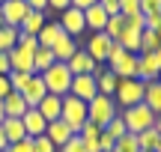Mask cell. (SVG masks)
I'll use <instances>...</instances> for the list:
<instances>
[{
  "instance_id": "54",
  "label": "cell",
  "mask_w": 161,
  "mask_h": 152,
  "mask_svg": "<svg viewBox=\"0 0 161 152\" xmlns=\"http://www.w3.org/2000/svg\"><path fill=\"white\" fill-rule=\"evenodd\" d=\"M98 3H110V0H98Z\"/></svg>"
},
{
  "instance_id": "42",
  "label": "cell",
  "mask_w": 161,
  "mask_h": 152,
  "mask_svg": "<svg viewBox=\"0 0 161 152\" xmlns=\"http://www.w3.org/2000/svg\"><path fill=\"white\" fill-rule=\"evenodd\" d=\"M69 6H72V0H48V9H54V12H63Z\"/></svg>"
},
{
  "instance_id": "57",
  "label": "cell",
  "mask_w": 161,
  "mask_h": 152,
  "mask_svg": "<svg viewBox=\"0 0 161 152\" xmlns=\"http://www.w3.org/2000/svg\"><path fill=\"white\" fill-rule=\"evenodd\" d=\"M158 81H161V75H158Z\"/></svg>"
},
{
  "instance_id": "21",
  "label": "cell",
  "mask_w": 161,
  "mask_h": 152,
  "mask_svg": "<svg viewBox=\"0 0 161 152\" xmlns=\"http://www.w3.org/2000/svg\"><path fill=\"white\" fill-rule=\"evenodd\" d=\"M0 128H3L6 140H9V146H12V143H18V140H24V137H27V131H24V122H21L18 117H6L3 122H0Z\"/></svg>"
},
{
  "instance_id": "53",
  "label": "cell",
  "mask_w": 161,
  "mask_h": 152,
  "mask_svg": "<svg viewBox=\"0 0 161 152\" xmlns=\"http://www.w3.org/2000/svg\"><path fill=\"white\" fill-rule=\"evenodd\" d=\"M155 152H161V140H158V146H155Z\"/></svg>"
},
{
  "instance_id": "16",
  "label": "cell",
  "mask_w": 161,
  "mask_h": 152,
  "mask_svg": "<svg viewBox=\"0 0 161 152\" xmlns=\"http://www.w3.org/2000/svg\"><path fill=\"white\" fill-rule=\"evenodd\" d=\"M75 51H78V39H72V36H66V33L60 36V39L54 42V48H51L57 63H69V60L75 57Z\"/></svg>"
},
{
  "instance_id": "43",
  "label": "cell",
  "mask_w": 161,
  "mask_h": 152,
  "mask_svg": "<svg viewBox=\"0 0 161 152\" xmlns=\"http://www.w3.org/2000/svg\"><path fill=\"white\" fill-rule=\"evenodd\" d=\"M12 93V84H9V75H0V99H6V95Z\"/></svg>"
},
{
  "instance_id": "40",
  "label": "cell",
  "mask_w": 161,
  "mask_h": 152,
  "mask_svg": "<svg viewBox=\"0 0 161 152\" xmlns=\"http://www.w3.org/2000/svg\"><path fill=\"white\" fill-rule=\"evenodd\" d=\"M102 134V128H98V125H92V122H86L84 128L78 131V137H84V140H92V137H98Z\"/></svg>"
},
{
  "instance_id": "56",
  "label": "cell",
  "mask_w": 161,
  "mask_h": 152,
  "mask_svg": "<svg viewBox=\"0 0 161 152\" xmlns=\"http://www.w3.org/2000/svg\"><path fill=\"white\" fill-rule=\"evenodd\" d=\"M3 152H9V149H3Z\"/></svg>"
},
{
  "instance_id": "51",
  "label": "cell",
  "mask_w": 161,
  "mask_h": 152,
  "mask_svg": "<svg viewBox=\"0 0 161 152\" xmlns=\"http://www.w3.org/2000/svg\"><path fill=\"white\" fill-rule=\"evenodd\" d=\"M155 57H158V63H161V48H158V51H155Z\"/></svg>"
},
{
  "instance_id": "49",
  "label": "cell",
  "mask_w": 161,
  "mask_h": 152,
  "mask_svg": "<svg viewBox=\"0 0 161 152\" xmlns=\"http://www.w3.org/2000/svg\"><path fill=\"white\" fill-rule=\"evenodd\" d=\"M155 131H158V134H161V113H158V117H155Z\"/></svg>"
},
{
  "instance_id": "20",
  "label": "cell",
  "mask_w": 161,
  "mask_h": 152,
  "mask_svg": "<svg viewBox=\"0 0 161 152\" xmlns=\"http://www.w3.org/2000/svg\"><path fill=\"white\" fill-rule=\"evenodd\" d=\"M36 107H39V113L48 122H54V119H60V113H63V99H60V95H45Z\"/></svg>"
},
{
  "instance_id": "26",
  "label": "cell",
  "mask_w": 161,
  "mask_h": 152,
  "mask_svg": "<svg viewBox=\"0 0 161 152\" xmlns=\"http://www.w3.org/2000/svg\"><path fill=\"white\" fill-rule=\"evenodd\" d=\"M3 111H6V117H18V119H21L24 113H27V101H24V95L21 93H9L3 99Z\"/></svg>"
},
{
  "instance_id": "6",
  "label": "cell",
  "mask_w": 161,
  "mask_h": 152,
  "mask_svg": "<svg viewBox=\"0 0 161 152\" xmlns=\"http://www.w3.org/2000/svg\"><path fill=\"white\" fill-rule=\"evenodd\" d=\"M60 119L72 128V134H78V131L90 122V119H86V101L75 99V95H63V113H60Z\"/></svg>"
},
{
  "instance_id": "15",
  "label": "cell",
  "mask_w": 161,
  "mask_h": 152,
  "mask_svg": "<svg viewBox=\"0 0 161 152\" xmlns=\"http://www.w3.org/2000/svg\"><path fill=\"white\" fill-rule=\"evenodd\" d=\"M21 122H24L27 137H39V134H45V128H48V119L39 113V107H27V113L21 117Z\"/></svg>"
},
{
  "instance_id": "22",
  "label": "cell",
  "mask_w": 161,
  "mask_h": 152,
  "mask_svg": "<svg viewBox=\"0 0 161 152\" xmlns=\"http://www.w3.org/2000/svg\"><path fill=\"white\" fill-rule=\"evenodd\" d=\"M96 84H98V93H102V95H114L116 87H119V78H116L110 69H102V66H98V72H96Z\"/></svg>"
},
{
  "instance_id": "13",
  "label": "cell",
  "mask_w": 161,
  "mask_h": 152,
  "mask_svg": "<svg viewBox=\"0 0 161 152\" xmlns=\"http://www.w3.org/2000/svg\"><path fill=\"white\" fill-rule=\"evenodd\" d=\"M137 57H140L137 81H143V84L158 81V75H161V63H158V57H155V54H137Z\"/></svg>"
},
{
  "instance_id": "1",
  "label": "cell",
  "mask_w": 161,
  "mask_h": 152,
  "mask_svg": "<svg viewBox=\"0 0 161 152\" xmlns=\"http://www.w3.org/2000/svg\"><path fill=\"white\" fill-rule=\"evenodd\" d=\"M36 48H39V39L36 36H18V45L12 48L9 54V66L12 72H27V75H33V54Z\"/></svg>"
},
{
  "instance_id": "25",
  "label": "cell",
  "mask_w": 161,
  "mask_h": 152,
  "mask_svg": "<svg viewBox=\"0 0 161 152\" xmlns=\"http://www.w3.org/2000/svg\"><path fill=\"white\" fill-rule=\"evenodd\" d=\"M143 105L149 107L152 113H161V81H149L146 84V90H143Z\"/></svg>"
},
{
  "instance_id": "4",
  "label": "cell",
  "mask_w": 161,
  "mask_h": 152,
  "mask_svg": "<svg viewBox=\"0 0 161 152\" xmlns=\"http://www.w3.org/2000/svg\"><path fill=\"white\" fill-rule=\"evenodd\" d=\"M119 117H122V122H125L128 134H140V131H146V128L155 125V113H152L143 101H140V105L125 107V111H119Z\"/></svg>"
},
{
  "instance_id": "33",
  "label": "cell",
  "mask_w": 161,
  "mask_h": 152,
  "mask_svg": "<svg viewBox=\"0 0 161 152\" xmlns=\"http://www.w3.org/2000/svg\"><path fill=\"white\" fill-rule=\"evenodd\" d=\"M114 152H140V146H137V134H122L119 140H116Z\"/></svg>"
},
{
  "instance_id": "31",
  "label": "cell",
  "mask_w": 161,
  "mask_h": 152,
  "mask_svg": "<svg viewBox=\"0 0 161 152\" xmlns=\"http://www.w3.org/2000/svg\"><path fill=\"white\" fill-rule=\"evenodd\" d=\"M161 48V39L152 30H143V36H140V54H155Z\"/></svg>"
},
{
  "instance_id": "9",
  "label": "cell",
  "mask_w": 161,
  "mask_h": 152,
  "mask_svg": "<svg viewBox=\"0 0 161 152\" xmlns=\"http://www.w3.org/2000/svg\"><path fill=\"white\" fill-rule=\"evenodd\" d=\"M137 66H140V57L131 51H122L116 60H110L108 69L114 72L116 78H137Z\"/></svg>"
},
{
  "instance_id": "39",
  "label": "cell",
  "mask_w": 161,
  "mask_h": 152,
  "mask_svg": "<svg viewBox=\"0 0 161 152\" xmlns=\"http://www.w3.org/2000/svg\"><path fill=\"white\" fill-rule=\"evenodd\" d=\"M114 146H116V140L108 131H102V134H98V152H114Z\"/></svg>"
},
{
  "instance_id": "41",
  "label": "cell",
  "mask_w": 161,
  "mask_h": 152,
  "mask_svg": "<svg viewBox=\"0 0 161 152\" xmlns=\"http://www.w3.org/2000/svg\"><path fill=\"white\" fill-rule=\"evenodd\" d=\"M9 152H33V137H24V140H18V143H12Z\"/></svg>"
},
{
  "instance_id": "3",
  "label": "cell",
  "mask_w": 161,
  "mask_h": 152,
  "mask_svg": "<svg viewBox=\"0 0 161 152\" xmlns=\"http://www.w3.org/2000/svg\"><path fill=\"white\" fill-rule=\"evenodd\" d=\"M116 113H119V107H116L114 95H102V93H98L96 99L86 101V119H90L92 125H98V128H104Z\"/></svg>"
},
{
  "instance_id": "14",
  "label": "cell",
  "mask_w": 161,
  "mask_h": 152,
  "mask_svg": "<svg viewBox=\"0 0 161 152\" xmlns=\"http://www.w3.org/2000/svg\"><path fill=\"white\" fill-rule=\"evenodd\" d=\"M66 66L72 69V75H96V72H98V63H96V60H92L90 54L84 51V48H78V51H75V57H72Z\"/></svg>"
},
{
  "instance_id": "12",
  "label": "cell",
  "mask_w": 161,
  "mask_h": 152,
  "mask_svg": "<svg viewBox=\"0 0 161 152\" xmlns=\"http://www.w3.org/2000/svg\"><path fill=\"white\" fill-rule=\"evenodd\" d=\"M21 95H24V101H27V107H36V105H39V101L48 95V90H45V81H42V75H30V81L24 84Z\"/></svg>"
},
{
  "instance_id": "7",
  "label": "cell",
  "mask_w": 161,
  "mask_h": 152,
  "mask_svg": "<svg viewBox=\"0 0 161 152\" xmlns=\"http://www.w3.org/2000/svg\"><path fill=\"white\" fill-rule=\"evenodd\" d=\"M57 21H60V27H63V33H66V36H72V39H78L80 33H86V24H84V12H80V9H75V6L63 9Z\"/></svg>"
},
{
  "instance_id": "38",
  "label": "cell",
  "mask_w": 161,
  "mask_h": 152,
  "mask_svg": "<svg viewBox=\"0 0 161 152\" xmlns=\"http://www.w3.org/2000/svg\"><path fill=\"white\" fill-rule=\"evenodd\" d=\"M140 12L143 15H161V0H140Z\"/></svg>"
},
{
  "instance_id": "48",
  "label": "cell",
  "mask_w": 161,
  "mask_h": 152,
  "mask_svg": "<svg viewBox=\"0 0 161 152\" xmlns=\"http://www.w3.org/2000/svg\"><path fill=\"white\" fill-rule=\"evenodd\" d=\"M3 149H9V140H6V134H3V128H0V152Z\"/></svg>"
},
{
  "instance_id": "5",
  "label": "cell",
  "mask_w": 161,
  "mask_h": 152,
  "mask_svg": "<svg viewBox=\"0 0 161 152\" xmlns=\"http://www.w3.org/2000/svg\"><path fill=\"white\" fill-rule=\"evenodd\" d=\"M143 90H146V84L137 81V78H119V87H116V93H114L116 107L125 111V107H131V105H140V101H143Z\"/></svg>"
},
{
  "instance_id": "44",
  "label": "cell",
  "mask_w": 161,
  "mask_h": 152,
  "mask_svg": "<svg viewBox=\"0 0 161 152\" xmlns=\"http://www.w3.org/2000/svg\"><path fill=\"white\" fill-rule=\"evenodd\" d=\"M27 6L33 12H45V15H48V0H27Z\"/></svg>"
},
{
  "instance_id": "52",
  "label": "cell",
  "mask_w": 161,
  "mask_h": 152,
  "mask_svg": "<svg viewBox=\"0 0 161 152\" xmlns=\"http://www.w3.org/2000/svg\"><path fill=\"white\" fill-rule=\"evenodd\" d=\"M0 27H6V24H3V12H0Z\"/></svg>"
},
{
  "instance_id": "2",
  "label": "cell",
  "mask_w": 161,
  "mask_h": 152,
  "mask_svg": "<svg viewBox=\"0 0 161 152\" xmlns=\"http://www.w3.org/2000/svg\"><path fill=\"white\" fill-rule=\"evenodd\" d=\"M72 69L66 63H54L51 69H45L42 72V81H45V90H48V95H69V90H72Z\"/></svg>"
},
{
  "instance_id": "46",
  "label": "cell",
  "mask_w": 161,
  "mask_h": 152,
  "mask_svg": "<svg viewBox=\"0 0 161 152\" xmlns=\"http://www.w3.org/2000/svg\"><path fill=\"white\" fill-rule=\"evenodd\" d=\"M12 66H9V54H0V75H9Z\"/></svg>"
},
{
  "instance_id": "28",
  "label": "cell",
  "mask_w": 161,
  "mask_h": 152,
  "mask_svg": "<svg viewBox=\"0 0 161 152\" xmlns=\"http://www.w3.org/2000/svg\"><path fill=\"white\" fill-rule=\"evenodd\" d=\"M18 36H21L18 27H0V54L12 51V48L18 45Z\"/></svg>"
},
{
  "instance_id": "18",
  "label": "cell",
  "mask_w": 161,
  "mask_h": 152,
  "mask_svg": "<svg viewBox=\"0 0 161 152\" xmlns=\"http://www.w3.org/2000/svg\"><path fill=\"white\" fill-rule=\"evenodd\" d=\"M108 18H110V15L102 9V3L90 6V9H84V24H86V30H90V33H98V30H104Z\"/></svg>"
},
{
  "instance_id": "19",
  "label": "cell",
  "mask_w": 161,
  "mask_h": 152,
  "mask_svg": "<svg viewBox=\"0 0 161 152\" xmlns=\"http://www.w3.org/2000/svg\"><path fill=\"white\" fill-rule=\"evenodd\" d=\"M45 134H48V140H51V143H54L57 149L63 146V143L69 140V137H75V134H72V128H69V125L63 122V119H54V122H48Z\"/></svg>"
},
{
  "instance_id": "8",
  "label": "cell",
  "mask_w": 161,
  "mask_h": 152,
  "mask_svg": "<svg viewBox=\"0 0 161 152\" xmlns=\"http://www.w3.org/2000/svg\"><path fill=\"white\" fill-rule=\"evenodd\" d=\"M0 12H3L6 27H21V21L30 15V6H27V0H3L0 3Z\"/></svg>"
},
{
  "instance_id": "23",
  "label": "cell",
  "mask_w": 161,
  "mask_h": 152,
  "mask_svg": "<svg viewBox=\"0 0 161 152\" xmlns=\"http://www.w3.org/2000/svg\"><path fill=\"white\" fill-rule=\"evenodd\" d=\"M45 21H48L45 12H33V9H30V15L21 21V27H18V30H21V36H39V30L45 27Z\"/></svg>"
},
{
  "instance_id": "34",
  "label": "cell",
  "mask_w": 161,
  "mask_h": 152,
  "mask_svg": "<svg viewBox=\"0 0 161 152\" xmlns=\"http://www.w3.org/2000/svg\"><path fill=\"white\" fill-rule=\"evenodd\" d=\"M27 81H30V75H27V72H9V84H12V93H21Z\"/></svg>"
},
{
  "instance_id": "36",
  "label": "cell",
  "mask_w": 161,
  "mask_h": 152,
  "mask_svg": "<svg viewBox=\"0 0 161 152\" xmlns=\"http://www.w3.org/2000/svg\"><path fill=\"white\" fill-rule=\"evenodd\" d=\"M137 12H140V0H119V15L131 18V15H137Z\"/></svg>"
},
{
  "instance_id": "55",
  "label": "cell",
  "mask_w": 161,
  "mask_h": 152,
  "mask_svg": "<svg viewBox=\"0 0 161 152\" xmlns=\"http://www.w3.org/2000/svg\"><path fill=\"white\" fill-rule=\"evenodd\" d=\"M140 152H152V149H140Z\"/></svg>"
},
{
  "instance_id": "17",
  "label": "cell",
  "mask_w": 161,
  "mask_h": 152,
  "mask_svg": "<svg viewBox=\"0 0 161 152\" xmlns=\"http://www.w3.org/2000/svg\"><path fill=\"white\" fill-rule=\"evenodd\" d=\"M140 36H143V30H137V27H131L128 24V18H125V27H122V33H119V45H122V51H131V54H140Z\"/></svg>"
},
{
  "instance_id": "27",
  "label": "cell",
  "mask_w": 161,
  "mask_h": 152,
  "mask_svg": "<svg viewBox=\"0 0 161 152\" xmlns=\"http://www.w3.org/2000/svg\"><path fill=\"white\" fill-rule=\"evenodd\" d=\"M54 63H57V60H54L51 48H36V54H33V75H42V72L51 69Z\"/></svg>"
},
{
  "instance_id": "10",
  "label": "cell",
  "mask_w": 161,
  "mask_h": 152,
  "mask_svg": "<svg viewBox=\"0 0 161 152\" xmlns=\"http://www.w3.org/2000/svg\"><path fill=\"white\" fill-rule=\"evenodd\" d=\"M84 51L90 54V57L96 60L98 66L108 63V51H110V39H108V33H104V30H98V33H90V39H86Z\"/></svg>"
},
{
  "instance_id": "32",
  "label": "cell",
  "mask_w": 161,
  "mask_h": 152,
  "mask_svg": "<svg viewBox=\"0 0 161 152\" xmlns=\"http://www.w3.org/2000/svg\"><path fill=\"white\" fill-rule=\"evenodd\" d=\"M102 131H108V134H110V137H114V140H119V137H122V134H128V128H125V122H122V117H119V113H116V117H114V119H110V122H108V125H104V128H102Z\"/></svg>"
},
{
  "instance_id": "11",
  "label": "cell",
  "mask_w": 161,
  "mask_h": 152,
  "mask_svg": "<svg viewBox=\"0 0 161 152\" xmlns=\"http://www.w3.org/2000/svg\"><path fill=\"white\" fill-rule=\"evenodd\" d=\"M69 95H75L80 101H90L98 95V84H96V75H75L72 78V90Z\"/></svg>"
},
{
  "instance_id": "45",
  "label": "cell",
  "mask_w": 161,
  "mask_h": 152,
  "mask_svg": "<svg viewBox=\"0 0 161 152\" xmlns=\"http://www.w3.org/2000/svg\"><path fill=\"white\" fill-rule=\"evenodd\" d=\"M119 54H122V45H119V42H110V51H108V63H110V60H116Z\"/></svg>"
},
{
  "instance_id": "50",
  "label": "cell",
  "mask_w": 161,
  "mask_h": 152,
  "mask_svg": "<svg viewBox=\"0 0 161 152\" xmlns=\"http://www.w3.org/2000/svg\"><path fill=\"white\" fill-rule=\"evenodd\" d=\"M6 119V111H3V99H0V122Z\"/></svg>"
},
{
  "instance_id": "30",
  "label": "cell",
  "mask_w": 161,
  "mask_h": 152,
  "mask_svg": "<svg viewBox=\"0 0 161 152\" xmlns=\"http://www.w3.org/2000/svg\"><path fill=\"white\" fill-rule=\"evenodd\" d=\"M158 140H161V134L155 131V125H152V128H146V131H140V134H137V146H140V149H152V152H155Z\"/></svg>"
},
{
  "instance_id": "37",
  "label": "cell",
  "mask_w": 161,
  "mask_h": 152,
  "mask_svg": "<svg viewBox=\"0 0 161 152\" xmlns=\"http://www.w3.org/2000/svg\"><path fill=\"white\" fill-rule=\"evenodd\" d=\"M57 152H86V146H84V140H80V137L75 134V137H69V140H66Z\"/></svg>"
},
{
  "instance_id": "58",
  "label": "cell",
  "mask_w": 161,
  "mask_h": 152,
  "mask_svg": "<svg viewBox=\"0 0 161 152\" xmlns=\"http://www.w3.org/2000/svg\"><path fill=\"white\" fill-rule=\"evenodd\" d=\"M0 3H3V0H0Z\"/></svg>"
},
{
  "instance_id": "47",
  "label": "cell",
  "mask_w": 161,
  "mask_h": 152,
  "mask_svg": "<svg viewBox=\"0 0 161 152\" xmlns=\"http://www.w3.org/2000/svg\"><path fill=\"white\" fill-rule=\"evenodd\" d=\"M96 3H98V0H72V6H75V9H80V12L90 9V6H96Z\"/></svg>"
},
{
  "instance_id": "35",
  "label": "cell",
  "mask_w": 161,
  "mask_h": 152,
  "mask_svg": "<svg viewBox=\"0 0 161 152\" xmlns=\"http://www.w3.org/2000/svg\"><path fill=\"white\" fill-rule=\"evenodd\" d=\"M33 152H57V146L48 140V134H39L33 137Z\"/></svg>"
},
{
  "instance_id": "29",
  "label": "cell",
  "mask_w": 161,
  "mask_h": 152,
  "mask_svg": "<svg viewBox=\"0 0 161 152\" xmlns=\"http://www.w3.org/2000/svg\"><path fill=\"white\" fill-rule=\"evenodd\" d=\"M122 27H125V15H110L108 24H104V33H108V39L116 42V39H119V33H122Z\"/></svg>"
},
{
  "instance_id": "24",
  "label": "cell",
  "mask_w": 161,
  "mask_h": 152,
  "mask_svg": "<svg viewBox=\"0 0 161 152\" xmlns=\"http://www.w3.org/2000/svg\"><path fill=\"white\" fill-rule=\"evenodd\" d=\"M63 36V27H60V21H45V27L39 30V48H54V42Z\"/></svg>"
}]
</instances>
